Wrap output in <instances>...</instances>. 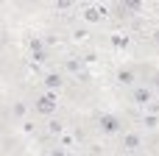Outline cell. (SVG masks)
Here are the masks:
<instances>
[{"mask_svg":"<svg viewBox=\"0 0 159 156\" xmlns=\"http://www.w3.org/2000/svg\"><path fill=\"white\" fill-rule=\"evenodd\" d=\"M154 39H157V42H159V31H157V33H154Z\"/></svg>","mask_w":159,"mask_h":156,"instance_id":"cell-10","label":"cell"},{"mask_svg":"<svg viewBox=\"0 0 159 156\" xmlns=\"http://www.w3.org/2000/svg\"><path fill=\"white\" fill-rule=\"evenodd\" d=\"M50 156H64V154H61V151H53V154H50Z\"/></svg>","mask_w":159,"mask_h":156,"instance_id":"cell-9","label":"cell"},{"mask_svg":"<svg viewBox=\"0 0 159 156\" xmlns=\"http://www.w3.org/2000/svg\"><path fill=\"white\" fill-rule=\"evenodd\" d=\"M61 128H64L61 120H50V123H48V131H50V134H61Z\"/></svg>","mask_w":159,"mask_h":156,"instance_id":"cell-7","label":"cell"},{"mask_svg":"<svg viewBox=\"0 0 159 156\" xmlns=\"http://www.w3.org/2000/svg\"><path fill=\"white\" fill-rule=\"evenodd\" d=\"M157 84H159V75H157Z\"/></svg>","mask_w":159,"mask_h":156,"instance_id":"cell-11","label":"cell"},{"mask_svg":"<svg viewBox=\"0 0 159 156\" xmlns=\"http://www.w3.org/2000/svg\"><path fill=\"white\" fill-rule=\"evenodd\" d=\"M14 114L22 117V114H25V103H14Z\"/></svg>","mask_w":159,"mask_h":156,"instance_id":"cell-8","label":"cell"},{"mask_svg":"<svg viewBox=\"0 0 159 156\" xmlns=\"http://www.w3.org/2000/svg\"><path fill=\"white\" fill-rule=\"evenodd\" d=\"M61 84H64V81H61L59 73H48V75H45V87H48V89H61Z\"/></svg>","mask_w":159,"mask_h":156,"instance_id":"cell-5","label":"cell"},{"mask_svg":"<svg viewBox=\"0 0 159 156\" xmlns=\"http://www.w3.org/2000/svg\"><path fill=\"white\" fill-rule=\"evenodd\" d=\"M140 145H143V140H140L137 134H123V148H126V151H137Z\"/></svg>","mask_w":159,"mask_h":156,"instance_id":"cell-4","label":"cell"},{"mask_svg":"<svg viewBox=\"0 0 159 156\" xmlns=\"http://www.w3.org/2000/svg\"><path fill=\"white\" fill-rule=\"evenodd\" d=\"M36 112L39 114H53L56 112V95H45L36 100Z\"/></svg>","mask_w":159,"mask_h":156,"instance_id":"cell-1","label":"cell"},{"mask_svg":"<svg viewBox=\"0 0 159 156\" xmlns=\"http://www.w3.org/2000/svg\"><path fill=\"white\" fill-rule=\"evenodd\" d=\"M117 81H120L123 87H131V84H134V73H131V70H120V73H117Z\"/></svg>","mask_w":159,"mask_h":156,"instance_id":"cell-6","label":"cell"},{"mask_svg":"<svg viewBox=\"0 0 159 156\" xmlns=\"http://www.w3.org/2000/svg\"><path fill=\"white\" fill-rule=\"evenodd\" d=\"M131 100H134L137 106H148V103H151V89H148V87H140V89H134Z\"/></svg>","mask_w":159,"mask_h":156,"instance_id":"cell-3","label":"cell"},{"mask_svg":"<svg viewBox=\"0 0 159 156\" xmlns=\"http://www.w3.org/2000/svg\"><path fill=\"white\" fill-rule=\"evenodd\" d=\"M101 131H103V134H117V131H120V120H117L115 114H103V117H101Z\"/></svg>","mask_w":159,"mask_h":156,"instance_id":"cell-2","label":"cell"}]
</instances>
